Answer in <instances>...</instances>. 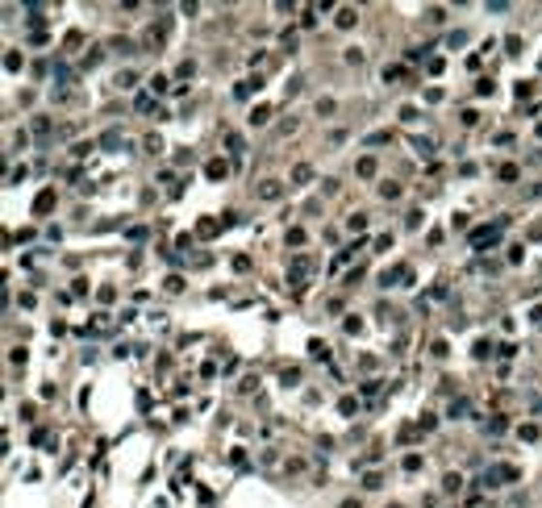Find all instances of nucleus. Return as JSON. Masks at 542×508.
Masks as SVG:
<instances>
[{"mask_svg": "<svg viewBox=\"0 0 542 508\" xmlns=\"http://www.w3.org/2000/svg\"><path fill=\"white\" fill-rule=\"evenodd\" d=\"M442 483H446V492H459V488H463V475H446Z\"/></svg>", "mask_w": 542, "mask_h": 508, "instance_id": "nucleus-18", "label": "nucleus"}, {"mask_svg": "<svg viewBox=\"0 0 542 508\" xmlns=\"http://www.w3.org/2000/svg\"><path fill=\"white\" fill-rule=\"evenodd\" d=\"M359 175H375V158H359Z\"/></svg>", "mask_w": 542, "mask_h": 508, "instance_id": "nucleus-14", "label": "nucleus"}, {"mask_svg": "<svg viewBox=\"0 0 542 508\" xmlns=\"http://www.w3.org/2000/svg\"><path fill=\"white\" fill-rule=\"evenodd\" d=\"M280 192H284V187L275 184V179H267V184L259 187V196H263V200H280Z\"/></svg>", "mask_w": 542, "mask_h": 508, "instance_id": "nucleus-2", "label": "nucleus"}, {"mask_svg": "<svg viewBox=\"0 0 542 508\" xmlns=\"http://www.w3.org/2000/svg\"><path fill=\"white\" fill-rule=\"evenodd\" d=\"M225 146H229V154H242V138H238V134H229Z\"/></svg>", "mask_w": 542, "mask_h": 508, "instance_id": "nucleus-13", "label": "nucleus"}, {"mask_svg": "<svg viewBox=\"0 0 542 508\" xmlns=\"http://www.w3.org/2000/svg\"><path fill=\"white\" fill-rule=\"evenodd\" d=\"M309 354H313V358H321V363H325V358H330V346H325V342H309Z\"/></svg>", "mask_w": 542, "mask_h": 508, "instance_id": "nucleus-6", "label": "nucleus"}, {"mask_svg": "<svg viewBox=\"0 0 542 508\" xmlns=\"http://www.w3.org/2000/svg\"><path fill=\"white\" fill-rule=\"evenodd\" d=\"M375 250H392V233H380V238H375Z\"/></svg>", "mask_w": 542, "mask_h": 508, "instance_id": "nucleus-20", "label": "nucleus"}, {"mask_svg": "<svg viewBox=\"0 0 542 508\" xmlns=\"http://www.w3.org/2000/svg\"><path fill=\"white\" fill-rule=\"evenodd\" d=\"M250 121H255V125H267L271 121V108H267V104H259V108L250 113Z\"/></svg>", "mask_w": 542, "mask_h": 508, "instance_id": "nucleus-5", "label": "nucleus"}, {"mask_svg": "<svg viewBox=\"0 0 542 508\" xmlns=\"http://www.w3.org/2000/svg\"><path fill=\"white\" fill-rule=\"evenodd\" d=\"M117 142H121V134H117V129H109V134H104V138H100V146H104V150H113V146H117Z\"/></svg>", "mask_w": 542, "mask_h": 508, "instance_id": "nucleus-10", "label": "nucleus"}, {"mask_svg": "<svg viewBox=\"0 0 542 508\" xmlns=\"http://www.w3.org/2000/svg\"><path fill=\"white\" fill-rule=\"evenodd\" d=\"M225 171H229V167L221 163V158H213V163L205 167V175H208V179H225Z\"/></svg>", "mask_w": 542, "mask_h": 508, "instance_id": "nucleus-1", "label": "nucleus"}, {"mask_svg": "<svg viewBox=\"0 0 542 508\" xmlns=\"http://www.w3.org/2000/svg\"><path fill=\"white\" fill-rule=\"evenodd\" d=\"M388 508H400V504H388Z\"/></svg>", "mask_w": 542, "mask_h": 508, "instance_id": "nucleus-23", "label": "nucleus"}, {"mask_svg": "<svg viewBox=\"0 0 542 508\" xmlns=\"http://www.w3.org/2000/svg\"><path fill=\"white\" fill-rule=\"evenodd\" d=\"M259 88H263V79H246V83H238V96L246 100V96H250V92H259Z\"/></svg>", "mask_w": 542, "mask_h": 508, "instance_id": "nucleus-4", "label": "nucleus"}, {"mask_svg": "<svg viewBox=\"0 0 542 508\" xmlns=\"http://www.w3.org/2000/svg\"><path fill=\"white\" fill-rule=\"evenodd\" d=\"M342 508H363V504H359V500H342Z\"/></svg>", "mask_w": 542, "mask_h": 508, "instance_id": "nucleus-22", "label": "nucleus"}, {"mask_svg": "<svg viewBox=\"0 0 542 508\" xmlns=\"http://www.w3.org/2000/svg\"><path fill=\"white\" fill-rule=\"evenodd\" d=\"M292 179H296V184H309L313 171H309V167H296V171H292Z\"/></svg>", "mask_w": 542, "mask_h": 508, "instance_id": "nucleus-12", "label": "nucleus"}, {"mask_svg": "<svg viewBox=\"0 0 542 508\" xmlns=\"http://www.w3.org/2000/svg\"><path fill=\"white\" fill-rule=\"evenodd\" d=\"M354 408H359V404H354L351 396H342V400H338V413H342V416H351V413H354Z\"/></svg>", "mask_w": 542, "mask_h": 508, "instance_id": "nucleus-11", "label": "nucleus"}, {"mask_svg": "<svg viewBox=\"0 0 542 508\" xmlns=\"http://www.w3.org/2000/svg\"><path fill=\"white\" fill-rule=\"evenodd\" d=\"M338 25L351 30V25H354V9H338Z\"/></svg>", "mask_w": 542, "mask_h": 508, "instance_id": "nucleus-7", "label": "nucleus"}, {"mask_svg": "<svg viewBox=\"0 0 542 508\" xmlns=\"http://www.w3.org/2000/svg\"><path fill=\"white\" fill-rule=\"evenodd\" d=\"M496 175L505 179V184H513V179H517V167H513V163H505V167H500V171H496Z\"/></svg>", "mask_w": 542, "mask_h": 508, "instance_id": "nucleus-8", "label": "nucleus"}, {"mask_svg": "<svg viewBox=\"0 0 542 508\" xmlns=\"http://www.w3.org/2000/svg\"><path fill=\"white\" fill-rule=\"evenodd\" d=\"M167 88H171V79H167V75H155V79H150V92H167Z\"/></svg>", "mask_w": 542, "mask_h": 508, "instance_id": "nucleus-9", "label": "nucleus"}, {"mask_svg": "<svg viewBox=\"0 0 542 508\" xmlns=\"http://www.w3.org/2000/svg\"><path fill=\"white\" fill-rule=\"evenodd\" d=\"M446 413H450V416H463V413H467V400H450Z\"/></svg>", "mask_w": 542, "mask_h": 508, "instance_id": "nucleus-16", "label": "nucleus"}, {"mask_svg": "<svg viewBox=\"0 0 542 508\" xmlns=\"http://www.w3.org/2000/svg\"><path fill=\"white\" fill-rule=\"evenodd\" d=\"M421 467V454H405V471H417Z\"/></svg>", "mask_w": 542, "mask_h": 508, "instance_id": "nucleus-21", "label": "nucleus"}, {"mask_svg": "<svg viewBox=\"0 0 542 508\" xmlns=\"http://www.w3.org/2000/svg\"><path fill=\"white\" fill-rule=\"evenodd\" d=\"M380 196H384V200H396V196H400V187H396V184H384V187H380Z\"/></svg>", "mask_w": 542, "mask_h": 508, "instance_id": "nucleus-17", "label": "nucleus"}, {"mask_svg": "<svg viewBox=\"0 0 542 508\" xmlns=\"http://www.w3.org/2000/svg\"><path fill=\"white\" fill-rule=\"evenodd\" d=\"M471 354H476V358H488V354H492V342H476V350H471Z\"/></svg>", "mask_w": 542, "mask_h": 508, "instance_id": "nucleus-19", "label": "nucleus"}, {"mask_svg": "<svg viewBox=\"0 0 542 508\" xmlns=\"http://www.w3.org/2000/svg\"><path fill=\"white\" fill-rule=\"evenodd\" d=\"M50 204H54V192H42V196L33 200V213H46Z\"/></svg>", "mask_w": 542, "mask_h": 508, "instance_id": "nucleus-3", "label": "nucleus"}, {"mask_svg": "<svg viewBox=\"0 0 542 508\" xmlns=\"http://www.w3.org/2000/svg\"><path fill=\"white\" fill-rule=\"evenodd\" d=\"M288 246H304V229H288Z\"/></svg>", "mask_w": 542, "mask_h": 508, "instance_id": "nucleus-15", "label": "nucleus"}]
</instances>
